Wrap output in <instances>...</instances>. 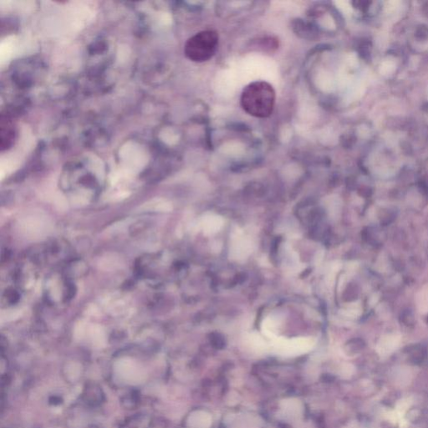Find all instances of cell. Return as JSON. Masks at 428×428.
Masks as SVG:
<instances>
[{
    "label": "cell",
    "instance_id": "cell-2",
    "mask_svg": "<svg viewBox=\"0 0 428 428\" xmlns=\"http://www.w3.org/2000/svg\"><path fill=\"white\" fill-rule=\"evenodd\" d=\"M219 36L217 31L204 30L196 33L187 40L185 54L193 62L208 61L218 49Z\"/></svg>",
    "mask_w": 428,
    "mask_h": 428
},
{
    "label": "cell",
    "instance_id": "cell-4",
    "mask_svg": "<svg viewBox=\"0 0 428 428\" xmlns=\"http://www.w3.org/2000/svg\"></svg>",
    "mask_w": 428,
    "mask_h": 428
},
{
    "label": "cell",
    "instance_id": "cell-3",
    "mask_svg": "<svg viewBox=\"0 0 428 428\" xmlns=\"http://www.w3.org/2000/svg\"><path fill=\"white\" fill-rule=\"evenodd\" d=\"M115 373L124 382L130 384L140 383L145 377V373L141 367L130 361H121L115 367Z\"/></svg>",
    "mask_w": 428,
    "mask_h": 428
},
{
    "label": "cell",
    "instance_id": "cell-1",
    "mask_svg": "<svg viewBox=\"0 0 428 428\" xmlns=\"http://www.w3.org/2000/svg\"><path fill=\"white\" fill-rule=\"evenodd\" d=\"M276 93L269 83L257 80L242 91L240 105L243 110L256 118H267L275 110Z\"/></svg>",
    "mask_w": 428,
    "mask_h": 428
}]
</instances>
